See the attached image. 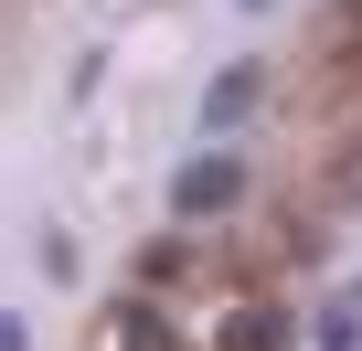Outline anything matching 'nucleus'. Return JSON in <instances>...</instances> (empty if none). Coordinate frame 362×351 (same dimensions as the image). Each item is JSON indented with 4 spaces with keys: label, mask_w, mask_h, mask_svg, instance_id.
I'll return each instance as SVG.
<instances>
[{
    "label": "nucleus",
    "mask_w": 362,
    "mask_h": 351,
    "mask_svg": "<svg viewBox=\"0 0 362 351\" xmlns=\"http://www.w3.org/2000/svg\"><path fill=\"white\" fill-rule=\"evenodd\" d=\"M256 96H267V75H256V64H224V75H214V96H203V128H235Z\"/></svg>",
    "instance_id": "f03ea898"
},
{
    "label": "nucleus",
    "mask_w": 362,
    "mask_h": 351,
    "mask_svg": "<svg viewBox=\"0 0 362 351\" xmlns=\"http://www.w3.org/2000/svg\"><path fill=\"white\" fill-rule=\"evenodd\" d=\"M181 277H192V245H181V234H160V245L139 256V287H181Z\"/></svg>",
    "instance_id": "20e7f679"
},
{
    "label": "nucleus",
    "mask_w": 362,
    "mask_h": 351,
    "mask_svg": "<svg viewBox=\"0 0 362 351\" xmlns=\"http://www.w3.org/2000/svg\"><path fill=\"white\" fill-rule=\"evenodd\" d=\"M117 340H128V351H170V330H160L149 309H117Z\"/></svg>",
    "instance_id": "39448f33"
},
{
    "label": "nucleus",
    "mask_w": 362,
    "mask_h": 351,
    "mask_svg": "<svg viewBox=\"0 0 362 351\" xmlns=\"http://www.w3.org/2000/svg\"><path fill=\"white\" fill-rule=\"evenodd\" d=\"M224 351H288V319L277 309H235L224 319Z\"/></svg>",
    "instance_id": "7ed1b4c3"
},
{
    "label": "nucleus",
    "mask_w": 362,
    "mask_h": 351,
    "mask_svg": "<svg viewBox=\"0 0 362 351\" xmlns=\"http://www.w3.org/2000/svg\"><path fill=\"white\" fill-rule=\"evenodd\" d=\"M235 203H245V160H224V149L170 182V213H235Z\"/></svg>",
    "instance_id": "f257e3e1"
},
{
    "label": "nucleus",
    "mask_w": 362,
    "mask_h": 351,
    "mask_svg": "<svg viewBox=\"0 0 362 351\" xmlns=\"http://www.w3.org/2000/svg\"><path fill=\"white\" fill-rule=\"evenodd\" d=\"M0 351H33V330H22V319H0Z\"/></svg>",
    "instance_id": "423d86ee"
}]
</instances>
